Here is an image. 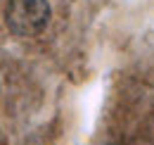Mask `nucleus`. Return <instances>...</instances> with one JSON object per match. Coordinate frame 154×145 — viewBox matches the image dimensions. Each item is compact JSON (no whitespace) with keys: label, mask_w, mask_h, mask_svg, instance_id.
Listing matches in <instances>:
<instances>
[{"label":"nucleus","mask_w":154,"mask_h":145,"mask_svg":"<svg viewBox=\"0 0 154 145\" xmlns=\"http://www.w3.org/2000/svg\"><path fill=\"white\" fill-rule=\"evenodd\" d=\"M50 19L48 0H10L5 21L17 36H36Z\"/></svg>","instance_id":"nucleus-1"}]
</instances>
